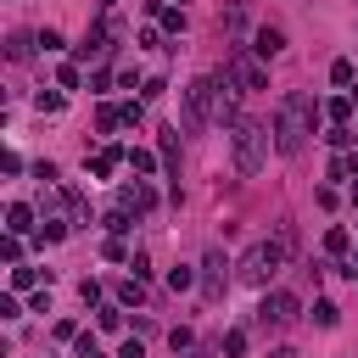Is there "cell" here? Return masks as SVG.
Here are the masks:
<instances>
[{"instance_id":"20","label":"cell","mask_w":358,"mask_h":358,"mask_svg":"<svg viewBox=\"0 0 358 358\" xmlns=\"http://www.w3.org/2000/svg\"><path fill=\"white\" fill-rule=\"evenodd\" d=\"M39 275H34V268H12V291H28Z\"/></svg>"},{"instance_id":"11","label":"cell","mask_w":358,"mask_h":358,"mask_svg":"<svg viewBox=\"0 0 358 358\" xmlns=\"http://www.w3.org/2000/svg\"><path fill=\"white\" fill-rule=\"evenodd\" d=\"M123 157H129V151H118V146H107V151H96V162H90V173H96V179H107V173H112V168H118Z\"/></svg>"},{"instance_id":"17","label":"cell","mask_w":358,"mask_h":358,"mask_svg":"<svg viewBox=\"0 0 358 358\" xmlns=\"http://www.w3.org/2000/svg\"><path fill=\"white\" fill-rule=\"evenodd\" d=\"M34 107H39V112H62V96H56V90H39Z\"/></svg>"},{"instance_id":"24","label":"cell","mask_w":358,"mask_h":358,"mask_svg":"<svg viewBox=\"0 0 358 358\" xmlns=\"http://www.w3.org/2000/svg\"><path fill=\"white\" fill-rule=\"evenodd\" d=\"M313 319H319V325H336V302H313Z\"/></svg>"},{"instance_id":"10","label":"cell","mask_w":358,"mask_h":358,"mask_svg":"<svg viewBox=\"0 0 358 358\" xmlns=\"http://www.w3.org/2000/svg\"><path fill=\"white\" fill-rule=\"evenodd\" d=\"M252 51H257L263 62H268V56H280V51H286V34H280V28H257V39H252Z\"/></svg>"},{"instance_id":"2","label":"cell","mask_w":358,"mask_h":358,"mask_svg":"<svg viewBox=\"0 0 358 358\" xmlns=\"http://www.w3.org/2000/svg\"><path fill=\"white\" fill-rule=\"evenodd\" d=\"M286 252H291V230H280V241H257V246H246L241 263H235V275H241L246 286H268V280L280 275Z\"/></svg>"},{"instance_id":"9","label":"cell","mask_w":358,"mask_h":358,"mask_svg":"<svg viewBox=\"0 0 358 358\" xmlns=\"http://www.w3.org/2000/svg\"><path fill=\"white\" fill-rule=\"evenodd\" d=\"M34 230V207L28 202H12L6 207V235H28Z\"/></svg>"},{"instance_id":"12","label":"cell","mask_w":358,"mask_h":358,"mask_svg":"<svg viewBox=\"0 0 358 358\" xmlns=\"http://www.w3.org/2000/svg\"><path fill=\"white\" fill-rule=\"evenodd\" d=\"M118 123H123V107H101V112H96V129H101V134H112Z\"/></svg>"},{"instance_id":"8","label":"cell","mask_w":358,"mask_h":358,"mask_svg":"<svg viewBox=\"0 0 358 358\" xmlns=\"http://www.w3.org/2000/svg\"><path fill=\"white\" fill-rule=\"evenodd\" d=\"M151 202H157V196H151V185H140V179H134V185H123V191H118V207H123V213H146Z\"/></svg>"},{"instance_id":"15","label":"cell","mask_w":358,"mask_h":358,"mask_svg":"<svg viewBox=\"0 0 358 358\" xmlns=\"http://www.w3.org/2000/svg\"><path fill=\"white\" fill-rule=\"evenodd\" d=\"M325 112H330V123H347V112H352V96H336V101H325Z\"/></svg>"},{"instance_id":"22","label":"cell","mask_w":358,"mask_h":358,"mask_svg":"<svg viewBox=\"0 0 358 358\" xmlns=\"http://www.w3.org/2000/svg\"><path fill=\"white\" fill-rule=\"evenodd\" d=\"M0 257H6V263H17V257H23V235H6V246H0Z\"/></svg>"},{"instance_id":"1","label":"cell","mask_w":358,"mask_h":358,"mask_svg":"<svg viewBox=\"0 0 358 358\" xmlns=\"http://www.w3.org/2000/svg\"><path fill=\"white\" fill-rule=\"evenodd\" d=\"M313 96H280V112H275V146L286 151V157H297L302 146H308V134H313Z\"/></svg>"},{"instance_id":"30","label":"cell","mask_w":358,"mask_h":358,"mask_svg":"<svg viewBox=\"0 0 358 358\" xmlns=\"http://www.w3.org/2000/svg\"><path fill=\"white\" fill-rule=\"evenodd\" d=\"M196 358H207V352H196Z\"/></svg>"},{"instance_id":"14","label":"cell","mask_w":358,"mask_h":358,"mask_svg":"<svg viewBox=\"0 0 358 358\" xmlns=\"http://www.w3.org/2000/svg\"><path fill=\"white\" fill-rule=\"evenodd\" d=\"M162 168L179 173V140H173V134H162Z\"/></svg>"},{"instance_id":"16","label":"cell","mask_w":358,"mask_h":358,"mask_svg":"<svg viewBox=\"0 0 358 358\" xmlns=\"http://www.w3.org/2000/svg\"><path fill=\"white\" fill-rule=\"evenodd\" d=\"M62 235H67V224H56V218H45V224H39V241H45V246L62 241Z\"/></svg>"},{"instance_id":"28","label":"cell","mask_w":358,"mask_h":358,"mask_svg":"<svg viewBox=\"0 0 358 358\" xmlns=\"http://www.w3.org/2000/svg\"><path fill=\"white\" fill-rule=\"evenodd\" d=\"M268 358H297V352H291V347H280V352H268Z\"/></svg>"},{"instance_id":"21","label":"cell","mask_w":358,"mask_h":358,"mask_svg":"<svg viewBox=\"0 0 358 358\" xmlns=\"http://www.w3.org/2000/svg\"><path fill=\"white\" fill-rule=\"evenodd\" d=\"M224 352H230V358L246 352V330H230V336H224Z\"/></svg>"},{"instance_id":"13","label":"cell","mask_w":358,"mask_h":358,"mask_svg":"<svg viewBox=\"0 0 358 358\" xmlns=\"http://www.w3.org/2000/svg\"><path fill=\"white\" fill-rule=\"evenodd\" d=\"M162 28L168 34H185V6H162Z\"/></svg>"},{"instance_id":"7","label":"cell","mask_w":358,"mask_h":358,"mask_svg":"<svg viewBox=\"0 0 358 358\" xmlns=\"http://www.w3.org/2000/svg\"><path fill=\"white\" fill-rule=\"evenodd\" d=\"M224 268H230V263H224V252H207V263H202V297H207V302L224 297Z\"/></svg>"},{"instance_id":"3","label":"cell","mask_w":358,"mask_h":358,"mask_svg":"<svg viewBox=\"0 0 358 358\" xmlns=\"http://www.w3.org/2000/svg\"><path fill=\"white\" fill-rule=\"evenodd\" d=\"M263 157H268V123H257V118H235V168L252 179V173L263 168Z\"/></svg>"},{"instance_id":"26","label":"cell","mask_w":358,"mask_h":358,"mask_svg":"<svg viewBox=\"0 0 358 358\" xmlns=\"http://www.w3.org/2000/svg\"><path fill=\"white\" fill-rule=\"evenodd\" d=\"M325 252H347V230H330L325 235Z\"/></svg>"},{"instance_id":"23","label":"cell","mask_w":358,"mask_h":358,"mask_svg":"<svg viewBox=\"0 0 358 358\" xmlns=\"http://www.w3.org/2000/svg\"><path fill=\"white\" fill-rule=\"evenodd\" d=\"M330 78H336L341 90H352V62H336V67H330Z\"/></svg>"},{"instance_id":"29","label":"cell","mask_w":358,"mask_h":358,"mask_svg":"<svg viewBox=\"0 0 358 358\" xmlns=\"http://www.w3.org/2000/svg\"><path fill=\"white\" fill-rule=\"evenodd\" d=\"M352 207H358V185H352Z\"/></svg>"},{"instance_id":"5","label":"cell","mask_w":358,"mask_h":358,"mask_svg":"<svg viewBox=\"0 0 358 358\" xmlns=\"http://www.w3.org/2000/svg\"><path fill=\"white\" fill-rule=\"evenodd\" d=\"M224 78H230L235 90H268V73H263V62H252L241 45L230 51V62H224Z\"/></svg>"},{"instance_id":"18","label":"cell","mask_w":358,"mask_h":358,"mask_svg":"<svg viewBox=\"0 0 358 358\" xmlns=\"http://www.w3.org/2000/svg\"><path fill=\"white\" fill-rule=\"evenodd\" d=\"M129 168H134V173H151L157 157H151V151H129Z\"/></svg>"},{"instance_id":"6","label":"cell","mask_w":358,"mask_h":358,"mask_svg":"<svg viewBox=\"0 0 358 358\" xmlns=\"http://www.w3.org/2000/svg\"><path fill=\"white\" fill-rule=\"evenodd\" d=\"M257 319H263V325H291V319H297V297H291V291H268L263 308H257Z\"/></svg>"},{"instance_id":"27","label":"cell","mask_w":358,"mask_h":358,"mask_svg":"<svg viewBox=\"0 0 358 358\" xmlns=\"http://www.w3.org/2000/svg\"><path fill=\"white\" fill-rule=\"evenodd\" d=\"M118 358H146V347H140V341H123V352H118Z\"/></svg>"},{"instance_id":"25","label":"cell","mask_w":358,"mask_h":358,"mask_svg":"<svg viewBox=\"0 0 358 358\" xmlns=\"http://www.w3.org/2000/svg\"><path fill=\"white\" fill-rule=\"evenodd\" d=\"M118 325H123V313H118V308L107 302V308H101V330H118Z\"/></svg>"},{"instance_id":"4","label":"cell","mask_w":358,"mask_h":358,"mask_svg":"<svg viewBox=\"0 0 358 358\" xmlns=\"http://www.w3.org/2000/svg\"><path fill=\"white\" fill-rule=\"evenodd\" d=\"M213 112H224V90H218V78L207 73V78H196V84L185 90V129H191V134H202Z\"/></svg>"},{"instance_id":"19","label":"cell","mask_w":358,"mask_h":358,"mask_svg":"<svg viewBox=\"0 0 358 358\" xmlns=\"http://www.w3.org/2000/svg\"><path fill=\"white\" fill-rule=\"evenodd\" d=\"M107 230H112V235H123V230H134V224H129V213L118 207V213H107Z\"/></svg>"}]
</instances>
